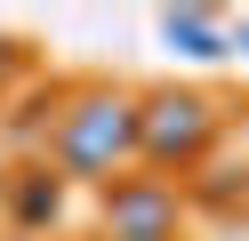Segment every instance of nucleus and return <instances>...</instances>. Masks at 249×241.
Listing matches in <instances>:
<instances>
[{
    "label": "nucleus",
    "instance_id": "f257e3e1",
    "mask_svg": "<svg viewBox=\"0 0 249 241\" xmlns=\"http://www.w3.org/2000/svg\"><path fill=\"white\" fill-rule=\"evenodd\" d=\"M129 145H137V112L113 105V96H89L65 121L56 153H65V169H113V153H129Z\"/></svg>",
    "mask_w": 249,
    "mask_h": 241
},
{
    "label": "nucleus",
    "instance_id": "f03ea898",
    "mask_svg": "<svg viewBox=\"0 0 249 241\" xmlns=\"http://www.w3.org/2000/svg\"><path fill=\"white\" fill-rule=\"evenodd\" d=\"M201 137H209V105H201V96H153L145 121H137V145H145L153 161L201 153Z\"/></svg>",
    "mask_w": 249,
    "mask_h": 241
},
{
    "label": "nucleus",
    "instance_id": "7ed1b4c3",
    "mask_svg": "<svg viewBox=\"0 0 249 241\" xmlns=\"http://www.w3.org/2000/svg\"><path fill=\"white\" fill-rule=\"evenodd\" d=\"M169 233V193L161 185H113V241H161Z\"/></svg>",
    "mask_w": 249,
    "mask_h": 241
},
{
    "label": "nucleus",
    "instance_id": "20e7f679",
    "mask_svg": "<svg viewBox=\"0 0 249 241\" xmlns=\"http://www.w3.org/2000/svg\"><path fill=\"white\" fill-rule=\"evenodd\" d=\"M161 32H169V40L185 48V56H225V32H217L209 16H193V8H185V16H169Z\"/></svg>",
    "mask_w": 249,
    "mask_h": 241
},
{
    "label": "nucleus",
    "instance_id": "39448f33",
    "mask_svg": "<svg viewBox=\"0 0 249 241\" xmlns=\"http://www.w3.org/2000/svg\"><path fill=\"white\" fill-rule=\"evenodd\" d=\"M241 48H249V32H241Z\"/></svg>",
    "mask_w": 249,
    "mask_h": 241
}]
</instances>
